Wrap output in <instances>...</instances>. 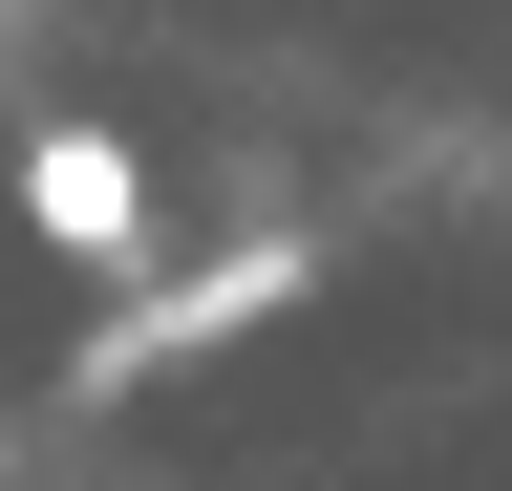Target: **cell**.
I'll return each instance as SVG.
<instances>
[{
  "label": "cell",
  "mask_w": 512,
  "mask_h": 491,
  "mask_svg": "<svg viewBox=\"0 0 512 491\" xmlns=\"http://www.w3.org/2000/svg\"><path fill=\"white\" fill-rule=\"evenodd\" d=\"M299 278H320V257H299V214H256L235 257H192V278H128L107 321H86V385L128 406V385H171V363H214V342H256V321H299Z\"/></svg>",
  "instance_id": "cell-1"
},
{
  "label": "cell",
  "mask_w": 512,
  "mask_h": 491,
  "mask_svg": "<svg viewBox=\"0 0 512 491\" xmlns=\"http://www.w3.org/2000/svg\"><path fill=\"white\" fill-rule=\"evenodd\" d=\"M150 150H128V129H86V107H43V129H22V235H43V257H86V278H128V257H150Z\"/></svg>",
  "instance_id": "cell-2"
}]
</instances>
